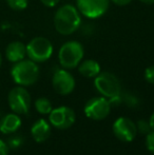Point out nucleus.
Wrapping results in <instances>:
<instances>
[{
    "label": "nucleus",
    "instance_id": "15",
    "mask_svg": "<svg viewBox=\"0 0 154 155\" xmlns=\"http://www.w3.org/2000/svg\"><path fill=\"white\" fill-rule=\"evenodd\" d=\"M77 68L78 72L87 78H95L100 73V64L94 59L82 60Z\"/></svg>",
    "mask_w": 154,
    "mask_h": 155
},
{
    "label": "nucleus",
    "instance_id": "11",
    "mask_svg": "<svg viewBox=\"0 0 154 155\" xmlns=\"http://www.w3.org/2000/svg\"><path fill=\"white\" fill-rule=\"evenodd\" d=\"M113 133L119 140L132 141L137 135L136 124L127 117H119L113 124Z\"/></svg>",
    "mask_w": 154,
    "mask_h": 155
},
{
    "label": "nucleus",
    "instance_id": "7",
    "mask_svg": "<svg viewBox=\"0 0 154 155\" xmlns=\"http://www.w3.org/2000/svg\"><path fill=\"white\" fill-rule=\"evenodd\" d=\"M11 110L16 114H27L31 108V95L22 86L13 88L8 95Z\"/></svg>",
    "mask_w": 154,
    "mask_h": 155
},
{
    "label": "nucleus",
    "instance_id": "8",
    "mask_svg": "<svg viewBox=\"0 0 154 155\" xmlns=\"http://www.w3.org/2000/svg\"><path fill=\"white\" fill-rule=\"evenodd\" d=\"M111 111V104L109 99L103 96L93 97L84 106V114L93 120H103Z\"/></svg>",
    "mask_w": 154,
    "mask_h": 155
},
{
    "label": "nucleus",
    "instance_id": "18",
    "mask_svg": "<svg viewBox=\"0 0 154 155\" xmlns=\"http://www.w3.org/2000/svg\"><path fill=\"white\" fill-rule=\"evenodd\" d=\"M136 128H137V132H139L140 134H144V135H147L148 133H150L152 131L149 121L144 120V119H140V120L137 121Z\"/></svg>",
    "mask_w": 154,
    "mask_h": 155
},
{
    "label": "nucleus",
    "instance_id": "13",
    "mask_svg": "<svg viewBox=\"0 0 154 155\" xmlns=\"http://www.w3.org/2000/svg\"><path fill=\"white\" fill-rule=\"evenodd\" d=\"M31 134L35 141H37V143H43L51 135V124L43 118L38 119L32 126Z\"/></svg>",
    "mask_w": 154,
    "mask_h": 155
},
{
    "label": "nucleus",
    "instance_id": "10",
    "mask_svg": "<svg viewBox=\"0 0 154 155\" xmlns=\"http://www.w3.org/2000/svg\"><path fill=\"white\" fill-rule=\"evenodd\" d=\"M54 90L60 95H69L75 89V78L67 69H57L52 78Z\"/></svg>",
    "mask_w": 154,
    "mask_h": 155
},
{
    "label": "nucleus",
    "instance_id": "19",
    "mask_svg": "<svg viewBox=\"0 0 154 155\" xmlns=\"http://www.w3.org/2000/svg\"><path fill=\"white\" fill-rule=\"evenodd\" d=\"M145 79L147 82L151 84H154V65H150L145 70Z\"/></svg>",
    "mask_w": 154,
    "mask_h": 155
},
{
    "label": "nucleus",
    "instance_id": "2",
    "mask_svg": "<svg viewBox=\"0 0 154 155\" xmlns=\"http://www.w3.org/2000/svg\"><path fill=\"white\" fill-rule=\"evenodd\" d=\"M11 75L13 80L19 86H32L39 78V68L33 60L22 59L13 65Z\"/></svg>",
    "mask_w": 154,
    "mask_h": 155
},
{
    "label": "nucleus",
    "instance_id": "14",
    "mask_svg": "<svg viewBox=\"0 0 154 155\" xmlns=\"http://www.w3.org/2000/svg\"><path fill=\"white\" fill-rule=\"evenodd\" d=\"M21 119L16 113L8 114L1 119L0 121V131L3 134H11L14 133L20 128Z\"/></svg>",
    "mask_w": 154,
    "mask_h": 155
},
{
    "label": "nucleus",
    "instance_id": "26",
    "mask_svg": "<svg viewBox=\"0 0 154 155\" xmlns=\"http://www.w3.org/2000/svg\"><path fill=\"white\" fill-rule=\"evenodd\" d=\"M149 124H150V127L152 129V131H154V113L151 115L150 119H149Z\"/></svg>",
    "mask_w": 154,
    "mask_h": 155
},
{
    "label": "nucleus",
    "instance_id": "27",
    "mask_svg": "<svg viewBox=\"0 0 154 155\" xmlns=\"http://www.w3.org/2000/svg\"><path fill=\"white\" fill-rule=\"evenodd\" d=\"M139 1L145 4H154V0H139Z\"/></svg>",
    "mask_w": 154,
    "mask_h": 155
},
{
    "label": "nucleus",
    "instance_id": "21",
    "mask_svg": "<svg viewBox=\"0 0 154 155\" xmlns=\"http://www.w3.org/2000/svg\"><path fill=\"white\" fill-rule=\"evenodd\" d=\"M22 143V138L19 136H16V137H13L8 140V147L12 148V149H17L19 146H21Z\"/></svg>",
    "mask_w": 154,
    "mask_h": 155
},
{
    "label": "nucleus",
    "instance_id": "22",
    "mask_svg": "<svg viewBox=\"0 0 154 155\" xmlns=\"http://www.w3.org/2000/svg\"><path fill=\"white\" fill-rule=\"evenodd\" d=\"M41 3L47 8H54L59 3L60 0H40Z\"/></svg>",
    "mask_w": 154,
    "mask_h": 155
},
{
    "label": "nucleus",
    "instance_id": "23",
    "mask_svg": "<svg viewBox=\"0 0 154 155\" xmlns=\"http://www.w3.org/2000/svg\"><path fill=\"white\" fill-rule=\"evenodd\" d=\"M0 155H8V146L0 139Z\"/></svg>",
    "mask_w": 154,
    "mask_h": 155
},
{
    "label": "nucleus",
    "instance_id": "5",
    "mask_svg": "<svg viewBox=\"0 0 154 155\" xmlns=\"http://www.w3.org/2000/svg\"><path fill=\"white\" fill-rule=\"evenodd\" d=\"M94 87L106 98H113L120 95L121 88L118 78L110 72L99 73L94 78Z\"/></svg>",
    "mask_w": 154,
    "mask_h": 155
},
{
    "label": "nucleus",
    "instance_id": "3",
    "mask_svg": "<svg viewBox=\"0 0 154 155\" xmlns=\"http://www.w3.org/2000/svg\"><path fill=\"white\" fill-rule=\"evenodd\" d=\"M84 56V45L76 40L64 42L58 51V61L64 69L72 70L78 67Z\"/></svg>",
    "mask_w": 154,
    "mask_h": 155
},
{
    "label": "nucleus",
    "instance_id": "1",
    "mask_svg": "<svg viewBox=\"0 0 154 155\" xmlns=\"http://www.w3.org/2000/svg\"><path fill=\"white\" fill-rule=\"evenodd\" d=\"M81 25V14L76 6L64 4L54 15V27L60 35L69 36L74 34Z\"/></svg>",
    "mask_w": 154,
    "mask_h": 155
},
{
    "label": "nucleus",
    "instance_id": "25",
    "mask_svg": "<svg viewBox=\"0 0 154 155\" xmlns=\"http://www.w3.org/2000/svg\"><path fill=\"white\" fill-rule=\"evenodd\" d=\"M114 4L118 6H125V5H128L132 2V0H111Z\"/></svg>",
    "mask_w": 154,
    "mask_h": 155
},
{
    "label": "nucleus",
    "instance_id": "6",
    "mask_svg": "<svg viewBox=\"0 0 154 155\" xmlns=\"http://www.w3.org/2000/svg\"><path fill=\"white\" fill-rule=\"evenodd\" d=\"M111 0H76L79 13L89 19H97L108 12Z\"/></svg>",
    "mask_w": 154,
    "mask_h": 155
},
{
    "label": "nucleus",
    "instance_id": "4",
    "mask_svg": "<svg viewBox=\"0 0 154 155\" xmlns=\"http://www.w3.org/2000/svg\"><path fill=\"white\" fill-rule=\"evenodd\" d=\"M53 51V45L45 37H35L27 45V56L36 63L49 60Z\"/></svg>",
    "mask_w": 154,
    "mask_h": 155
},
{
    "label": "nucleus",
    "instance_id": "17",
    "mask_svg": "<svg viewBox=\"0 0 154 155\" xmlns=\"http://www.w3.org/2000/svg\"><path fill=\"white\" fill-rule=\"evenodd\" d=\"M6 2L14 11H23L28 6V0H6Z\"/></svg>",
    "mask_w": 154,
    "mask_h": 155
},
{
    "label": "nucleus",
    "instance_id": "24",
    "mask_svg": "<svg viewBox=\"0 0 154 155\" xmlns=\"http://www.w3.org/2000/svg\"><path fill=\"white\" fill-rule=\"evenodd\" d=\"M125 100H126V102H127L128 106H131V107H134L136 104H137L136 97H134V96H132V95H128Z\"/></svg>",
    "mask_w": 154,
    "mask_h": 155
},
{
    "label": "nucleus",
    "instance_id": "16",
    "mask_svg": "<svg viewBox=\"0 0 154 155\" xmlns=\"http://www.w3.org/2000/svg\"><path fill=\"white\" fill-rule=\"evenodd\" d=\"M35 108H36V110H37L38 113L43 114V115L50 114L51 111L53 110L52 102L45 97H40L36 100L35 101Z\"/></svg>",
    "mask_w": 154,
    "mask_h": 155
},
{
    "label": "nucleus",
    "instance_id": "12",
    "mask_svg": "<svg viewBox=\"0 0 154 155\" xmlns=\"http://www.w3.org/2000/svg\"><path fill=\"white\" fill-rule=\"evenodd\" d=\"M5 56L11 62L16 63L20 61L27 56V45L21 41H13L6 47Z\"/></svg>",
    "mask_w": 154,
    "mask_h": 155
},
{
    "label": "nucleus",
    "instance_id": "9",
    "mask_svg": "<svg viewBox=\"0 0 154 155\" xmlns=\"http://www.w3.org/2000/svg\"><path fill=\"white\" fill-rule=\"evenodd\" d=\"M76 120L75 112L66 106L53 109L49 114V121L55 128L59 130H66L74 124Z\"/></svg>",
    "mask_w": 154,
    "mask_h": 155
},
{
    "label": "nucleus",
    "instance_id": "28",
    "mask_svg": "<svg viewBox=\"0 0 154 155\" xmlns=\"http://www.w3.org/2000/svg\"><path fill=\"white\" fill-rule=\"evenodd\" d=\"M1 63H2V56H1V54H0V67H1Z\"/></svg>",
    "mask_w": 154,
    "mask_h": 155
},
{
    "label": "nucleus",
    "instance_id": "20",
    "mask_svg": "<svg viewBox=\"0 0 154 155\" xmlns=\"http://www.w3.org/2000/svg\"><path fill=\"white\" fill-rule=\"evenodd\" d=\"M146 146L147 149L154 154V131H151L146 135Z\"/></svg>",
    "mask_w": 154,
    "mask_h": 155
}]
</instances>
